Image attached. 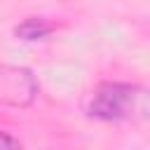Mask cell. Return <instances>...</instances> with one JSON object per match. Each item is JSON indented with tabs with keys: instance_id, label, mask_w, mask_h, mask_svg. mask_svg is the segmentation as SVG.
Here are the masks:
<instances>
[{
	"instance_id": "obj_1",
	"label": "cell",
	"mask_w": 150,
	"mask_h": 150,
	"mask_svg": "<svg viewBox=\"0 0 150 150\" xmlns=\"http://www.w3.org/2000/svg\"><path fill=\"white\" fill-rule=\"evenodd\" d=\"M136 98H138V87L124 84V82H105L91 94L87 112L89 117H96L103 122L124 120L134 110Z\"/></svg>"
},
{
	"instance_id": "obj_2",
	"label": "cell",
	"mask_w": 150,
	"mask_h": 150,
	"mask_svg": "<svg viewBox=\"0 0 150 150\" xmlns=\"http://www.w3.org/2000/svg\"><path fill=\"white\" fill-rule=\"evenodd\" d=\"M38 82L23 68L2 66L0 68V103L5 105H26L35 98Z\"/></svg>"
},
{
	"instance_id": "obj_3",
	"label": "cell",
	"mask_w": 150,
	"mask_h": 150,
	"mask_svg": "<svg viewBox=\"0 0 150 150\" xmlns=\"http://www.w3.org/2000/svg\"><path fill=\"white\" fill-rule=\"evenodd\" d=\"M52 28H54V26L47 23L45 19L30 16V19H26L23 23H19V26L14 28V33H16V38L33 42V40H42V38H47V35L52 33Z\"/></svg>"
},
{
	"instance_id": "obj_4",
	"label": "cell",
	"mask_w": 150,
	"mask_h": 150,
	"mask_svg": "<svg viewBox=\"0 0 150 150\" xmlns=\"http://www.w3.org/2000/svg\"><path fill=\"white\" fill-rule=\"evenodd\" d=\"M16 145H19V141L9 138L7 134H0V148H16Z\"/></svg>"
}]
</instances>
